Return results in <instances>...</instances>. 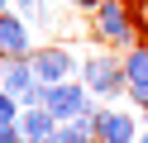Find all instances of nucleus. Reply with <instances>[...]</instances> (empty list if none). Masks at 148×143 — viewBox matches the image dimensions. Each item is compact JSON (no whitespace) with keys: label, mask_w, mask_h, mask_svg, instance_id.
Segmentation results:
<instances>
[{"label":"nucleus","mask_w":148,"mask_h":143,"mask_svg":"<svg viewBox=\"0 0 148 143\" xmlns=\"http://www.w3.org/2000/svg\"><path fill=\"white\" fill-rule=\"evenodd\" d=\"M81 81L91 86V95H105V100L124 95V91H129L124 57H110V53H96V57H86V67H81Z\"/></svg>","instance_id":"f257e3e1"},{"label":"nucleus","mask_w":148,"mask_h":143,"mask_svg":"<svg viewBox=\"0 0 148 143\" xmlns=\"http://www.w3.org/2000/svg\"><path fill=\"white\" fill-rule=\"evenodd\" d=\"M0 86H5L24 110H29V105H43V81L34 76L29 57H5V62H0Z\"/></svg>","instance_id":"f03ea898"},{"label":"nucleus","mask_w":148,"mask_h":143,"mask_svg":"<svg viewBox=\"0 0 148 143\" xmlns=\"http://www.w3.org/2000/svg\"><path fill=\"white\" fill-rule=\"evenodd\" d=\"M91 14H96L100 43H115V48H129V43H134V10H129L124 0H100Z\"/></svg>","instance_id":"7ed1b4c3"},{"label":"nucleus","mask_w":148,"mask_h":143,"mask_svg":"<svg viewBox=\"0 0 148 143\" xmlns=\"http://www.w3.org/2000/svg\"><path fill=\"white\" fill-rule=\"evenodd\" d=\"M86 105H91V86L86 81H53V86H43V110H48L58 124L77 119Z\"/></svg>","instance_id":"20e7f679"},{"label":"nucleus","mask_w":148,"mask_h":143,"mask_svg":"<svg viewBox=\"0 0 148 143\" xmlns=\"http://www.w3.org/2000/svg\"><path fill=\"white\" fill-rule=\"evenodd\" d=\"M29 62H34V76H38L43 86H53V81H67L72 76V53L67 48H34L29 53Z\"/></svg>","instance_id":"39448f33"},{"label":"nucleus","mask_w":148,"mask_h":143,"mask_svg":"<svg viewBox=\"0 0 148 143\" xmlns=\"http://www.w3.org/2000/svg\"><path fill=\"white\" fill-rule=\"evenodd\" d=\"M29 53H34V43L24 29V14L0 10V57H29Z\"/></svg>","instance_id":"423d86ee"},{"label":"nucleus","mask_w":148,"mask_h":143,"mask_svg":"<svg viewBox=\"0 0 148 143\" xmlns=\"http://www.w3.org/2000/svg\"><path fill=\"white\" fill-rule=\"evenodd\" d=\"M96 138L100 143H134L138 138V119H129V114H119V110H100Z\"/></svg>","instance_id":"0eeeda50"},{"label":"nucleus","mask_w":148,"mask_h":143,"mask_svg":"<svg viewBox=\"0 0 148 143\" xmlns=\"http://www.w3.org/2000/svg\"><path fill=\"white\" fill-rule=\"evenodd\" d=\"M19 129H24V143H53V133H58V119H53L43 105H29V110L19 114Z\"/></svg>","instance_id":"6e6552de"},{"label":"nucleus","mask_w":148,"mask_h":143,"mask_svg":"<svg viewBox=\"0 0 148 143\" xmlns=\"http://www.w3.org/2000/svg\"><path fill=\"white\" fill-rule=\"evenodd\" d=\"M124 76H129V86L148 81V43H138V48H124Z\"/></svg>","instance_id":"1a4fd4ad"},{"label":"nucleus","mask_w":148,"mask_h":143,"mask_svg":"<svg viewBox=\"0 0 148 143\" xmlns=\"http://www.w3.org/2000/svg\"><path fill=\"white\" fill-rule=\"evenodd\" d=\"M53 143H100L96 133H86L77 119H67V124H58V133H53Z\"/></svg>","instance_id":"9d476101"},{"label":"nucleus","mask_w":148,"mask_h":143,"mask_svg":"<svg viewBox=\"0 0 148 143\" xmlns=\"http://www.w3.org/2000/svg\"><path fill=\"white\" fill-rule=\"evenodd\" d=\"M19 114H24V105L14 100L5 86H0V124H19Z\"/></svg>","instance_id":"9b49d317"},{"label":"nucleus","mask_w":148,"mask_h":143,"mask_svg":"<svg viewBox=\"0 0 148 143\" xmlns=\"http://www.w3.org/2000/svg\"><path fill=\"white\" fill-rule=\"evenodd\" d=\"M14 10H19L24 19H48L43 14V0H14Z\"/></svg>","instance_id":"f8f14e48"},{"label":"nucleus","mask_w":148,"mask_h":143,"mask_svg":"<svg viewBox=\"0 0 148 143\" xmlns=\"http://www.w3.org/2000/svg\"><path fill=\"white\" fill-rule=\"evenodd\" d=\"M134 29L148 38V0H138V5H134Z\"/></svg>","instance_id":"ddd939ff"},{"label":"nucleus","mask_w":148,"mask_h":143,"mask_svg":"<svg viewBox=\"0 0 148 143\" xmlns=\"http://www.w3.org/2000/svg\"><path fill=\"white\" fill-rule=\"evenodd\" d=\"M0 143H24V129L19 124H0Z\"/></svg>","instance_id":"4468645a"},{"label":"nucleus","mask_w":148,"mask_h":143,"mask_svg":"<svg viewBox=\"0 0 148 143\" xmlns=\"http://www.w3.org/2000/svg\"><path fill=\"white\" fill-rule=\"evenodd\" d=\"M129 100H134L138 110H148V81H138V86H129Z\"/></svg>","instance_id":"2eb2a0df"},{"label":"nucleus","mask_w":148,"mask_h":143,"mask_svg":"<svg viewBox=\"0 0 148 143\" xmlns=\"http://www.w3.org/2000/svg\"><path fill=\"white\" fill-rule=\"evenodd\" d=\"M67 5H77V10H96L100 0H67Z\"/></svg>","instance_id":"dca6fc26"},{"label":"nucleus","mask_w":148,"mask_h":143,"mask_svg":"<svg viewBox=\"0 0 148 143\" xmlns=\"http://www.w3.org/2000/svg\"><path fill=\"white\" fill-rule=\"evenodd\" d=\"M134 143H148V129H143V133H138V138H134Z\"/></svg>","instance_id":"f3484780"},{"label":"nucleus","mask_w":148,"mask_h":143,"mask_svg":"<svg viewBox=\"0 0 148 143\" xmlns=\"http://www.w3.org/2000/svg\"><path fill=\"white\" fill-rule=\"evenodd\" d=\"M5 5H10V0H0V10H5Z\"/></svg>","instance_id":"a211bd4d"}]
</instances>
